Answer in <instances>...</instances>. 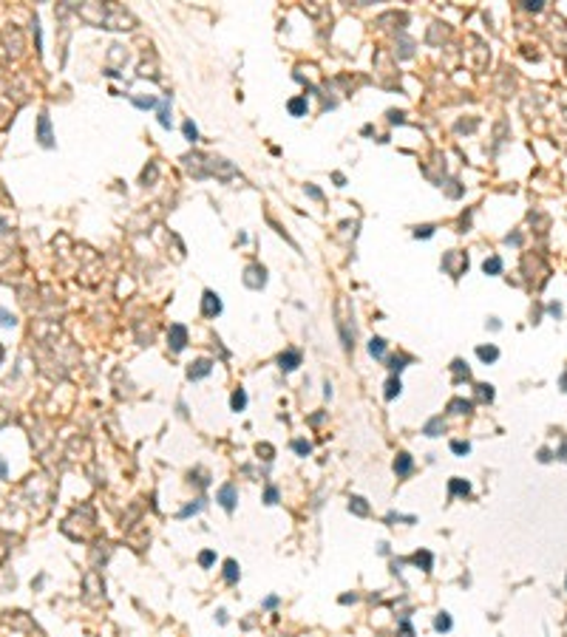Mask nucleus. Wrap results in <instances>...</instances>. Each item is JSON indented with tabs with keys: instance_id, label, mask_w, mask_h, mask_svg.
Segmentation results:
<instances>
[{
	"instance_id": "f257e3e1",
	"label": "nucleus",
	"mask_w": 567,
	"mask_h": 637,
	"mask_svg": "<svg viewBox=\"0 0 567 637\" xmlns=\"http://www.w3.org/2000/svg\"><path fill=\"white\" fill-rule=\"evenodd\" d=\"M215 501H219V504H222L227 513H233V510H236V504H238V487L233 484V481L222 484V487H219V493H215Z\"/></svg>"
},
{
	"instance_id": "f03ea898",
	"label": "nucleus",
	"mask_w": 567,
	"mask_h": 637,
	"mask_svg": "<svg viewBox=\"0 0 567 637\" xmlns=\"http://www.w3.org/2000/svg\"><path fill=\"white\" fill-rule=\"evenodd\" d=\"M167 346H170V351H182L187 346V329L182 326V323H173L170 331H167Z\"/></svg>"
},
{
	"instance_id": "7ed1b4c3",
	"label": "nucleus",
	"mask_w": 567,
	"mask_h": 637,
	"mask_svg": "<svg viewBox=\"0 0 567 637\" xmlns=\"http://www.w3.org/2000/svg\"><path fill=\"white\" fill-rule=\"evenodd\" d=\"M37 139H40V144H43V148H54V136H51V119H49V114H40V119H37Z\"/></svg>"
},
{
	"instance_id": "20e7f679",
	"label": "nucleus",
	"mask_w": 567,
	"mask_h": 637,
	"mask_svg": "<svg viewBox=\"0 0 567 637\" xmlns=\"http://www.w3.org/2000/svg\"><path fill=\"white\" fill-rule=\"evenodd\" d=\"M210 371H213V363H210L207 357H201V360H196V363H190V368H187V379H201V377H207Z\"/></svg>"
},
{
	"instance_id": "39448f33",
	"label": "nucleus",
	"mask_w": 567,
	"mask_h": 637,
	"mask_svg": "<svg viewBox=\"0 0 567 637\" xmlns=\"http://www.w3.org/2000/svg\"><path fill=\"white\" fill-rule=\"evenodd\" d=\"M278 365H281V371H295V368L301 365V351H295V349L284 351V354L278 357Z\"/></svg>"
},
{
	"instance_id": "423d86ee",
	"label": "nucleus",
	"mask_w": 567,
	"mask_h": 637,
	"mask_svg": "<svg viewBox=\"0 0 567 637\" xmlns=\"http://www.w3.org/2000/svg\"><path fill=\"white\" fill-rule=\"evenodd\" d=\"M411 470H414V459H411L409 453H397V459H395V473H397V479H406Z\"/></svg>"
},
{
	"instance_id": "0eeeda50",
	"label": "nucleus",
	"mask_w": 567,
	"mask_h": 637,
	"mask_svg": "<svg viewBox=\"0 0 567 637\" xmlns=\"http://www.w3.org/2000/svg\"><path fill=\"white\" fill-rule=\"evenodd\" d=\"M201 312L207 317H215V315H222V301H219V295L215 292H204V306H201Z\"/></svg>"
},
{
	"instance_id": "6e6552de",
	"label": "nucleus",
	"mask_w": 567,
	"mask_h": 637,
	"mask_svg": "<svg viewBox=\"0 0 567 637\" xmlns=\"http://www.w3.org/2000/svg\"><path fill=\"white\" fill-rule=\"evenodd\" d=\"M411 564L414 566H420V569H423V572H431V569H434V555H431V552H414V555H411Z\"/></svg>"
},
{
	"instance_id": "1a4fd4ad",
	"label": "nucleus",
	"mask_w": 567,
	"mask_h": 637,
	"mask_svg": "<svg viewBox=\"0 0 567 637\" xmlns=\"http://www.w3.org/2000/svg\"><path fill=\"white\" fill-rule=\"evenodd\" d=\"M448 493H451V496H468V493H471V481L451 479V481H448Z\"/></svg>"
},
{
	"instance_id": "9d476101",
	"label": "nucleus",
	"mask_w": 567,
	"mask_h": 637,
	"mask_svg": "<svg viewBox=\"0 0 567 637\" xmlns=\"http://www.w3.org/2000/svg\"><path fill=\"white\" fill-rule=\"evenodd\" d=\"M476 357H479L482 363H496V360H499V349H496V346H479V349H476Z\"/></svg>"
},
{
	"instance_id": "9b49d317",
	"label": "nucleus",
	"mask_w": 567,
	"mask_h": 637,
	"mask_svg": "<svg viewBox=\"0 0 567 637\" xmlns=\"http://www.w3.org/2000/svg\"><path fill=\"white\" fill-rule=\"evenodd\" d=\"M443 430H445V422H443V416H434V419H428V422H425L423 433H425V436H440Z\"/></svg>"
},
{
	"instance_id": "f8f14e48",
	"label": "nucleus",
	"mask_w": 567,
	"mask_h": 637,
	"mask_svg": "<svg viewBox=\"0 0 567 637\" xmlns=\"http://www.w3.org/2000/svg\"><path fill=\"white\" fill-rule=\"evenodd\" d=\"M238 578H241L238 564L236 561H224V580H227V583H238Z\"/></svg>"
},
{
	"instance_id": "ddd939ff",
	"label": "nucleus",
	"mask_w": 567,
	"mask_h": 637,
	"mask_svg": "<svg viewBox=\"0 0 567 637\" xmlns=\"http://www.w3.org/2000/svg\"><path fill=\"white\" fill-rule=\"evenodd\" d=\"M451 626H454V620H451V615L448 612H440L437 617H434V631H451Z\"/></svg>"
},
{
	"instance_id": "4468645a",
	"label": "nucleus",
	"mask_w": 567,
	"mask_h": 637,
	"mask_svg": "<svg viewBox=\"0 0 567 637\" xmlns=\"http://www.w3.org/2000/svg\"><path fill=\"white\" fill-rule=\"evenodd\" d=\"M369 354H372L374 360H380L383 354H386V340H383V337H372V340H369Z\"/></svg>"
},
{
	"instance_id": "2eb2a0df",
	"label": "nucleus",
	"mask_w": 567,
	"mask_h": 637,
	"mask_svg": "<svg viewBox=\"0 0 567 637\" xmlns=\"http://www.w3.org/2000/svg\"><path fill=\"white\" fill-rule=\"evenodd\" d=\"M349 510H352L355 516H369V504H366V499H360V496H352V499H349Z\"/></svg>"
},
{
	"instance_id": "dca6fc26",
	"label": "nucleus",
	"mask_w": 567,
	"mask_h": 637,
	"mask_svg": "<svg viewBox=\"0 0 567 637\" xmlns=\"http://www.w3.org/2000/svg\"><path fill=\"white\" fill-rule=\"evenodd\" d=\"M400 391H403V385H400V377H388V382H386V400L391 402L395 397H400Z\"/></svg>"
},
{
	"instance_id": "f3484780",
	"label": "nucleus",
	"mask_w": 567,
	"mask_h": 637,
	"mask_svg": "<svg viewBox=\"0 0 567 637\" xmlns=\"http://www.w3.org/2000/svg\"><path fill=\"white\" fill-rule=\"evenodd\" d=\"M230 408H233V411H244V408H247V391H244V388L233 391V397H230Z\"/></svg>"
},
{
	"instance_id": "a211bd4d",
	"label": "nucleus",
	"mask_w": 567,
	"mask_h": 637,
	"mask_svg": "<svg viewBox=\"0 0 567 637\" xmlns=\"http://www.w3.org/2000/svg\"><path fill=\"white\" fill-rule=\"evenodd\" d=\"M474 408V402H468V400H460V397H457V400H451L448 402V411H451V414H468V411Z\"/></svg>"
},
{
	"instance_id": "6ab92c4d",
	"label": "nucleus",
	"mask_w": 567,
	"mask_h": 637,
	"mask_svg": "<svg viewBox=\"0 0 567 637\" xmlns=\"http://www.w3.org/2000/svg\"><path fill=\"white\" fill-rule=\"evenodd\" d=\"M482 272L485 275H499L502 272V258H485V264H482Z\"/></svg>"
},
{
	"instance_id": "aec40b11",
	"label": "nucleus",
	"mask_w": 567,
	"mask_h": 637,
	"mask_svg": "<svg viewBox=\"0 0 567 637\" xmlns=\"http://www.w3.org/2000/svg\"><path fill=\"white\" fill-rule=\"evenodd\" d=\"M204 510V499H196L193 504H187L185 510H179V518H187V516H196V513H201Z\"/></svg>"
},
{
	"instance_id": "412c9836",
	"label": "nucleus",
	"mask_w": 567,
	"mask_h": 637,
	"mask_svg": "<svg viewBox=\"0 0 567 637\" xmlns=\"http://www.w3.org/2000/svg\"><path fill=\"white\" fill-rule=\"evenodd\" d=\"M159 125L162 128H170V100H165L159 105Z\"/></svg>"
},
{
	"instance_id": "4be33fe9",
	"label": "nucleus",
	"mask_w": 567,
	"mask_h": 637,
	"mask_svg": "<svg viewBox=\"0 0 567 637\" xmlns=\"http://www.w3.org/2000/svg\"><path fill=\"white\" fill-rule=\"evenodd\" d=\"M289 114H292V116H303V114H307V100H303V96L289 100Z\"/></svg>"
},
{
	"instance_id": "5701e85b",
	"label": "nucleus",
	"mask_w": 567,
	"mask_h": 637,
	"mask_svg": "<svg viewBox=\"0 0 567 637\" xmlns=\"http://www.w3.org/2000/svg\"><path fill=\"white\" fill-rule=\"evenodd\" d=\"M406 365H409V357H403V354H397V357L388 360V368H391V374H400Z\"/></svg>"
},
{
	"instance_id": "b1692460",
	"label": "nucleus",
	"mask_w": 567,
	"mask_h": 637,
	"mask_svg": "<svg viewBox=\"0 0 567 637\" xmlns=\"http://www.w3.org/2000/svg\"><path fill=\"white\" fill-rule=\"evenodd\" d=\"M476 394H479L482 402H491V400H494V385H488V382H479V385H476Z\"/></svg>"
},
{
	"instance_id": "393cba45",
	"label": "nucleus",
	"mask_w": 567,
	"mask_h": 637,
	"mask_svg": "<svg viewBox=\"0 0 567 637\" xmlns=\"http://www.w3.org/2000/svg\"><path fill=\"white\" fill-rule=\"evenodd\" d=\"M292 451L298 453V456H309V453H312V445H309L307 439H295V442H292Z\"/></svg>"
},
{
	"instance_id": "a878e982",
	"label": "nucleus",
	"mask_w": 567,
	"mask_h": 637,
	"mask_svg": "<svg viewBox=\"0 0 567 637\" xmlns=\"http://www.w3.org/2000/svg\"><path fill=\"white\" fill-rule=\"evenodd\" d=\"M213 564H215V552L213 550H204L199 555V566H201V569H210Z\"/></svg>"
},
{
	"instance_id": "bb28decb",
	"label": "nucleus",
	"mask_w": 567,
	"mask_h": 637,
	"mask_svg": "<svg viewBox=\"0 0 567 637\" xmlns=\"http://www.w3.org/2000/svg\"><path fill=\"white\" fill-rule=\"evenodd\" d=\"M451 451L457 453V456H465V453H471V442H462V439H454V442H451Z\"/></svg>"
},
{
	"instance_id": "cd10ccee",
	"label": "nucleus",
	"mask_w": 567,
	"mask_h": 637,
	"mask_svg": "<svg viewBox=\"0 0 567 637\" xmlns=\"http://www.w3.org/2000/svg\"><path fill=\"white\" fill-rule=\"evenodd\" d=\"M182 128H185V139H187V142H196V139H199V128H196V125H193L190 119H187L185 125H182Z\"/></svg>"
},
{
	"instance_id": "c85d7f7f",
	"label": "nucleus",
	"mask_w": 567,
	"mask_h": 637,
	"mask_svg": "<svg viewBox=\"0 0 567 637\" xmlns=\"http://www.w3.org/2000/svg\"><path fill=\"white\" fill-rule=\"evenodd\" d=\"M454 371H457V382H460V379H468V377H471V371H468V365L462 363V360H454Z\"/></svg>"
},
{
	"instance_id": "c756f323",
	"label": "nucleus",
	"mask_w": 567,
	"mask_h": 637,
	"mask_svg": "<svg viewBox=\"0 0 567 637\" xmlns=\"http://www.w3.org/2000/svg\"><path fill=\"white\" fill-rule=\"evenodd\" d=\"M17 323V317L12 315V312H6V309H0V326H6V329H12Z\"/></svg>"
},
{
	"instance_id": "7c9ffc66",
	"label": "nucleus",
	"mask_w": 567,
	"mask_h": 637,
	"mask_svg": "<svg viewBox=\"0 0 567 637\" xmlns=\"http://www.w3.org/2000/svg\"><path fill=\"white\" fill-rule=\"evenodd\" d=\"M264 504H278V487H267L264 490Z\"/></svg>"
},
{
	"instance_id": "2f4dec72",
	"label": "nucleus",
	"mask_w": 567,
	"mask_h": 637,
	"mask_svg": "<svg viewBox=\"0 0 567 637\" xmlns=\"http://www.w3.org/2000/svg\"><path fill=\"white\" fill-rule=\"evenodd\" d=\"M414 235H417V238H431V235H434V227H431V224H425V227H417Z\"/></svg>"
},
{
	"instance_id": "473e14b6",
	"label": "nucleus",
	"mask_w": 567,
	"mask_h": 637,
	"mask_svg": "<svg viewBox=\"0 0 567 637\" xmlns=\"http://www.w3.org/2000/svg\"><path fill=\"white\" fill-rule=\"evenodd\" d=\"M278 603H281V598H278V595H270V598H267V601L261 603V606H264V609H275Z\"/></svg>"
},
{
	"instance_id": "72a5a7b5",
	"label": "nucleus",
	"mask_w": 567,
	"mask_h": 637,
	"mask_svg": "<svg viewBox=\"0 0 567 637\" xmlns=\"http://www.w3.org/2000/svg\"><path fill=\"white\" fill-rule=\"evenodd\" d=\"M134 105H139V108H153V105H156V100H153V96H148V100H134Z\"/></svg>"
},
{
	"instance_id": "f704fd0d",
	"label": "nucleus",
	"mask_w": 567,
	"mask_h": 637,
	"mask_svg": "<svg viewBox=\"0 0 567 637\" xmlns=\"http://www.w3.org/2000/svg\"><path fill=\"white\" fill-rule=\"evenodd\" d=\"M6 476H9V465H6V459L0 456V481L6 479Z\"/></svg>"
},
{
	"instance_id": "c9c22d12",
	"label": "nucleus",
	"mask_w": 567,
	"mask_h": 637,
	"mask_svg": "<svg viewBox=\"0 0 567 637\" xmlns=\"http://www.w3.org/2000/svg\"><path fill=\"white\" fill-rule=\"evenodd\" d=\"M547 312H550V315H556V317H559V315H561V306H559V303H550V306H547Z\"/></svg>"
},
{
	"instance_id": "e433bc0d",
	"label": "nucleus",
	"mask_w": 567,
	"mask_h": 637,
	"mask_svg": "<svg viewBox=\"0 0 567 637\" xmlns=\"http://www.w3.org/2000/svg\"><path fill=\"white\" fill-rule=\"evenodd\" d=\"M340 603H358V595H343V598H340Z\"/></svg>"
},
{
	"instance_id": "4c0bfd02",
	"label": "nucleus",
	"mask_w": 567,
	"mask_h": 637,
	"mask_svg": "<svg viewBox=\"0 0 567 637\" xmlns=\"http://www.w3.org/2000/svg\"><path fill=\"white\" fill-rule=\"evenodd\" d=\"M307 193L312 195V199H321V190H318V187H307Z\"/></svg>"
},
{
	"instance_id": "58836bf2",
	"label": "nucleus",
	"mask_w": 567,
	"mask_h": 637,
	"mask_svg": "<svg viewBox=\"0 0 567 637\" xmlns=\"http://www.w3.org/2000/svg\"><path fill=\"white\" fill-rule=\"evenodd\" d=\"M215 615H219V623H222V626H224V623H227V612H224V609H219Z\"/></svg>"
},
{
	"instance_id": "ea45409f",
	"label": "nucleus",
	"mask_w": 567,
	"mask_h": 637,
	"mask_svg": "<svg viewBox=\"0 0 567 637\" xmlns=\"http://www.w3.org/2000/svg\"><path fill=\"white\" fill-rule=\"evenodd\" d=\"M564 586H567V578H564Z\"/></svg>"
}]
</instances>
